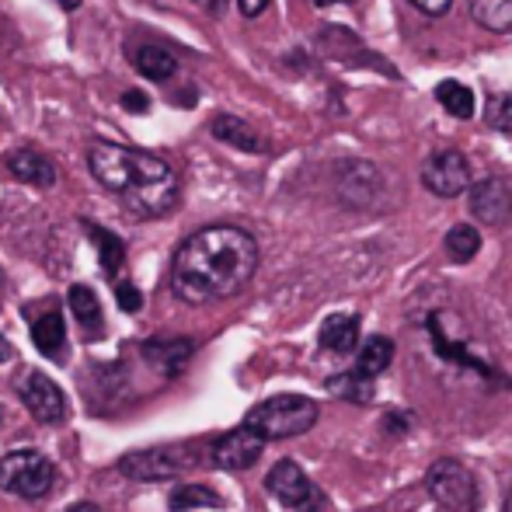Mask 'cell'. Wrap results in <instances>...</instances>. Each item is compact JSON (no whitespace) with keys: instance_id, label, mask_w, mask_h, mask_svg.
<instances>
[{"instance_id":"1","label":"cell","mask_w":512,"mask_h":512,"mask_svg":"<svg viewBox=\"0 0 512 512\" xmlns=\"http://www.w3.org/2000/svg\"><path fill=\"white\" fill-rule=\"evenodd\" d=\"M258 269V241L241 227H203L175 251L171 290L192 307L237 297Z\"/></svg>"},{"instance_id":"2","label":"cell","mask_w":512,"mask_h":512,"mask_svg":"<svg viewBox=\"0 0 512 512\" xmlns=\"http://www.w3.org/2000/svg\"><path fill=\"white\" fill-rule=\"evenodd\" d=\"M88 168L98 185H105L112 196L126 203L129 213L154 220L171 213L178 203V175L168 161L154 154H143L119 143H91Z\"/></svg>"},{"instance_id":"3","label":"cell","mask_w":512,"mask_h":512,"mask_svg":"<svg viewBox=\"0 0 512 512\" xmlns=\"http://www.w3.org/2000/svg\"><path fill=\"white\" fill-rule=\"evenodd\" d=\"M317 422V405L304 394H276L248 411L244 425L269 443V439H290L307 432Z\"/></svg>"},{"instance_id":"4","label":"cell","mask_w":512,"mask_h":512,"mask_svg":"<svg viewBox=\"0 0 512 512\" xmlns=\"http://www.w3.org/2000/svg\"><path fill=\"white\" fill-rule=\"evenodd\" d=\"M0 488L18 499H46L56 488V464L39 450H11L0 457Z\"/></svg>"},{"instance_id":"5","label":"cell","mask_w":512,"mask_h":512,"mask_svg":"<svg viewBox=\"0 0 512 512\" xmlns=\"http://www.w3.org/2000/svg\"><path fill=\"white\" fill-rule=\"evenodd\" d=\"M425 488H429L432 502L450 512H474L481 506L478 481L460 460H436L425 474Z\"/></svg>"},{"instance_id":"6","label":"cell","mask_w":512,"mask_h":512,"mask_svg":"<svg viewBox=\"0 0 512 512\" xmlns=\"http://www.w3.org/2000/svg\"><path fill=\"white\" fill-rule=\"evenodd\" d=\"M189 467H196V457L182 446H168V450H136L119 460V474L133 481H164L178 478Z\"/></svg>"},{"instance_id":"7","label":"cell","mask_w":512,"mask_h":512,"mask_svg":"<svg viewBox=\"0 0 512 512\" xmlns=\"http://www.w3.org/2000/svg\"><path fill=\"white\" fill-rule=\"evenodd\" d=\"M265 488L283 509L293 512H310L321 502V492L314 488V481L304 474V467L293 464V460H279L269 474H265Z\"/></svg>"},{"instance_id":"8","label":"cell","mask_w":512,"mask_h":512,"mask_svg":"<svg viewBox=\"0 0 512 512\" xmlns=\"http://www.w3.org/2000/svg\"><path fill=\"white\" fill-rule=\"evenodd\" d=\"M422 185L439 199H453L471 192V168L457 150H436L422 168Z\"/></svg>"},{"instance_id":"9","label":"cell","mask_w":512,"mask_h":512,"mask_svg":"<svg viewBox=\"0 0 512 512\" xmlns=\"http://www.w3.org/2000/svg\"><path fill=\"white\" fill-rule=\"evenodd\" d=\"M265 439L258 432H251L248 425H237V429L223 432L213 443V464L220 471H248L258 457H262Z\"/></svg>"},{"instance_id":"10","label":"cell","mask_w":512,"mask_h":512,"mask_svg":"<svg viewBox=\"0 0 512 512\" xmlns=\"http://www.w3.org/2000/svg\"><path fill=\"white\" fill-rule=\"evenodd\" d=\"M21 401H25V408L46 425L63 422V415H67V398H63L60 384L49 380L46 373H39V370H32L21 380Z\"/></svg>"},{"instance_id":"11","label":"cell","mask_w":512,"mask_h":512,"mask_svg":"<svg viewBox=\"0 0 512 512\" xmlns=\"http://www.w3.org/2000/svg\"><path fill=\"white\" fill-rule=\"evenodd\" d=\"M471 213L485 227H502L512 216V185L502 178H485L471 185Z\"/></svg>"},{"instance_id":"12","label":"cell","mask_w":512,"mask_h":512,"mask_svg":"<svg viewBox=\"0 0 512 512\" xmlns=\"http://www.w3.org/2000/svg\"><path fill=\"white\" fill-rule=\"evenodd\" d=\"M7 171H11L18 182L25 185H35V189H53L56 185V168L53 161H49L46 154H39V150L32 147H21V150H11V154L4 157Z\"/></svg>"},{"instance_id":"13","label":"cell","mask_w":512,"mask_h":512,"mask_svg":"<svg viewBox=\"0 0 512 512\" xmlns=\"http://www.w3.org/2000/svg\"><path fill=\"white\" fill-rule=\"evenodd\" d=\"M32 342H35V349L46 359H53V363L67 359V324H63V314L53 304H49L46 314H39L32 321Z\"/></svg>"},{"instance_id":"14","label":"cell","mask_w":512,"mask_h":512,"mask_svg":"<svg viewBox=\"0 0 512 512\" xmlns=\"http://www.w3.org/2000/svg\"><path fill=\"white\" fill-rule=\"evenodd\" d=\"M321 349L335 352V356H349L359 345V317L356 314H331L324 317L321 331H317Z\"/></svg>"},{"instance_id":"15","label":"cell","mask_w":512,"mask_h":512,"mask_svg":"<svg viewBox=\"0 0 512 512\" xmlns=\"http://www.w3.org/2000/svg\"><path fill=\"white\" fill-rule=\"evenodd\" d=\"M192 352H196V342H189V338H171V342L143 345V356H147L161 373H168V377H178V373L185 370Z\"/></svg>"},{"instance_id":"16","label":"cell","mask_w":512,"mask_h":512,"mask_svg":"<svg viewBox=\"0 0 512 512\" xmlns=\"http://www.w3.org/2000/svg\"><path fill=\"white\" fill-rule=\"evenodd\" d=\"M67 304H70V310H74L77 324H81L88 335H102L105 314H102V304H98V297H95V290H91V286H84V283L70 286Z\"/></svg>"},{"instance_id":"17","label":"cell","mask_w":512,"mask_h":512,"mask_svg":"<svg viewBox=\"0 0 512 512\" xmlns=\"http://www.w3.org/2000/svg\"><path fill=\"white\" fill-rule=\"evenodd\" d=\"M209 129H213L216 140L230 143V147H237V150H248V154H262V150H265L262 136H258L248 122L234 119V115H216Z\"/></svg>"},{"instance_id":"18","label":"cell","mask_w":512,"mask_h":512,"mask_svg":"<svg viewBox=\"0 0 512 512\" xmlns=\"http://www.w3.org/2000/svg\"><path fill=\"white\" fill-rule=\"evenodd\" d=\"M391 359H394V342L387 335H373V338H366V342L359 345L356 373H359V377H366V380H373V377H380L387 366H391Z\"/></svg>"},{"instance_id":"19","label":"cell","mask_w":512,"mask_h":512,"mask_svg":"<svg viewBox=\"0 0 512 512\" xmlns=\"http://www.w3.org/2000/svg\"><path fill=\"white\" fill-rule=\"evenodd\" d=\"M133 67L140 70V77L161 84V81H168V77H175L178 60L168 53V49H161V46H140L133 53Z\"/></svg>"},{"instance_id":"20","label":"cell","mask_w":512,"mask_h":512,"mask_svg":"<svg viewBox=\"0 0 512 512\" xmlns=\"http://www.w3.org/2000/svg\"><path fill=\"white\" fill-rule=\"evenodd\" d=\"M324 387H328V394H335V398H342V401H352V405H370V401L377 398V387H373V380L359 377L356 370L338 373V377H328V380H324Z\"/></svg>"},{"instance_id":"21","label":"cell","mask_w":512,"mask_h":512,"mask_svg":"<svg viewBox=\"0 0 512 512\" xmlns=\"http://www.w3.org/2000/svg\"><path fill=\"white\" fill-rule=\"evenodd\" d=\"M467 7L488 32H512V0H467Z\"/></svg>"},{"instance_id":"22","label":"cell","mask_w":512,"mask_h":512,"mask_svg":"<svg viewBox=\"0 0 512 512\" xmlns=\"http://www.w3.org/2000/svg\"><path fill=\"white\" fill-rule=\"evenodd\" d=\"M436 102L453 115V119H474V91L460 81H443L436 84Z\"/></svg>"},{"instance_id":"23","label":"cell","mask_w":512,"mask_h":512,"mask_svg":"<svg viewBox=\"0 0 512 512\" xmlns=\"http://www.w3.org/2000/svg\"><path fill=\"white\" fill-rule=\"evenodd\" d=\"M168 506L175 512H189V509H220L223 499L213 492V488L206 485H178L175 492H171Z\"/></svg>"},{"instance_id":"24","label":"cell","mask_w":512,"mask_h":512,"mask_svg":"<svg viewBox=\"0 0 512 512\" xmlns=\"http://www.w3.org/2000/svg\"><path fill=\"white\" fill-rule=\"evenodd\" d=\"M88 230L98 244V258H102L105 276H119L122 262H126V244H122L112 230H102V227H95V223H88Z\"/></svg>"},{"instance_id":"25","label":"cell","mask_w":512,"mask_h":512,"mask_svg":"<svg viewBox=\"0 0 512 512\" xmlns=\"http://www.w3.org/2000/svg\"><path fill=\"white\" fill-rule=\"evenodd\" d=\"M478 251H481V234L474 227H467V223H457V227L446 234V255H450L453 262H471Z\"/></svg>"},{"instance_id":"26","label":"cell","mask_w":512,"mask_h":512,"mask_svg":"<svg viewBox=\"0 0 512 512\" xmlns=\"http://www.w3.org/2000/svg\"><path fill=\"white\" fill-rule=\"evenodd\" d=\"M429 331H432V345H436V352H439V356L453 359V363H464V366H471L474 373H492L485 363H478V359H471V356H467V349H464V345L450 342V338L443 335V328H439V317H429Z\"/></svg>"},{"instance_id":"27","label":"cell","mask_w":512,"mask_h":512,"mask_svg":"<svg viewBox=\"0 0 512 512\" xmlns=\"http://www.w3.org/2000/svg\"><path fill=\"white\" fill-rule=\"evenodd\" d=\"M488 122H492L502 136H512V95H495L492 102H488Z\"/></svg>"},{"instance_id":"28","label":"cell","mask_w":512,"mask_h":512,"mask_svg":"<svg viewBox=\"0 0 512 512\" xmlns=\"http://www.w3.org/2000/svg\"><path fill=\"white\" fill-rule=\"evenodd\" d=\"M115 300H119V307L126 310V314H136V310L143 307V293L136 290L133 283H115Z\"/></svg>"},{"instance_id":"29","label":"cell","mask_w":512,"mask_h":512,"mask_svg":"<svg viewBox=\"0 0 512 512\" xmlns=\"http://www.w3.org/2000/svg\"><path fill=\"white\" fill-rule=\"evenodd\" d=\"M411 4H415L418 11H425V14H446L453 0H411Z\"/></svg>"},{"instance_id":"30","label":"cell","mask_w":512,"mask_h":512,"mask_svg":"<svg viewBox=\"0 0 512 512\" xmlns=\"http://www.w3.org/2000/svg\"><path fill=\"white\" fill-rule=\"evenodd\" d=\"M237 7H241L244 18H258V14L269 7V0H237Z\"/></svg>"},{"instance_id":"31","label":"cell","mask_w":512,"mask_h":512,"mask_svg":"<svg viewBox=\"0 0 512 512\" xmlns=\"http://www.w3.org/2000/svg\"><path fill=\"white\" fill-rule=\"evenodd\" d=\"M122 105H126V112H147V98H143L140 91H129V95H122Z\"/></svg>"},{"instance_id":"32","label":"cell","mask_w":512,"mask_h":512,"mask_svg":"<svg viewBox=\"0 0 512 512\" xmlns=\"http://www.w3.org/2000/svg\"><path fill=\"white\" fill-rule=\"evenodd\" d=\"M11 356H14V345L7 342L4 335H0V363H7V359H11Z\"/></svg>"},{"instance_id":"33","label":"cell","mask_w":512,"mask_h":512,"mask_svg":"<svg viewBox=\"0 0 512 512\" xmlns=\"http://www.w3.org/2000/svg\"><path fill=\"white\" fill-rule=\"evenodd\" d=\"M67 512H105V509H98L95 502H77V506H70Z\"/></svg>"},{"instance_id":"34","label":"cell","mask_w":512,"mask_h":512,"mask_svg":"<svg viewBox=\"0 0 512 512\" xmlns=\"http://www.w3.org/2000/svg\"><path fill=\"white\" fill-rule=\"evenodd\" d=\"M56 4H60L63 11H77V7H81V0H56Z\"/></svg>"},{"instance_id":"35","label":"cell","mask_w":512,"mask_h":512,"mask_svg":"<svg viewBox=\"0 0 512 512\" xmlns=\"http://www.w3.org/2000/svg\"><path fill=\"white\" fill-rule=\"evenodd\" d=\"M506 512H512V492L506 495Z\"/></svg>"},{"instance_id":"36","label":"cell","mask_w":512,"mask_h":512,"mask_svg":"<svg viewBox=\"0 0 512 512\" xmlns=\"http://www.w3.org/2000/svg\"><path fill=\"white\" fill-rule=\"evenodd\" d=\"M321 4H324V0H321Z\"/></svg>"}]
</instances>
